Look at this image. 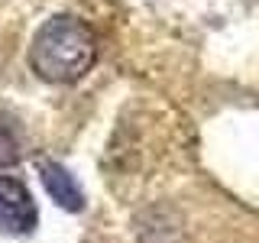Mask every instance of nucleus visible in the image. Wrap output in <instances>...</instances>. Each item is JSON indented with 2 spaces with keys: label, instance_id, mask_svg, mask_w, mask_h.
Instances as JSON below:
<instances>
[{
  "label": "nucleus",
  "instance_id": "obj_1",
  "mask_svg": "<svg viewBox=\"0 0 259 243\" xmlns=\"http://www.w3.org/2000/svg\"><path fill=\"white\" fill-rule=\"evenodd\" d=\"M97 59V39L88 23L78 16H52L42 23L29 49V65L42 81L52 85H71L84 78Z\"/></svg>",
  "mask_w": 259,
  "mask_h": 243
},
{
  "label": "nucleus",
  "instance_id": "obj_2",
  "mask_svg": "<svg viewBox=\"0 0 259 243\" xmlns=\"http://www.w3.org/2000/svg\"><path fill=\"white\" fill-rule=\"evenodd\" d=\"M39 221L36 201L20 178L0 175V230L4 233H29Z\"/></svg>",
  "mask_w": 259,
  "mask_h": 243
},
{
  "label": "nucleus",
  "instance_id": "obj_3",
  "mask_svg": "<svg viewBox=\"0 0 259 243\" xmlns=\"http://www.w3.org/2000/svg\"><path fill=\"white\" fill-rule=\"evenodd\" d=\"M39 175L49 191V198L65 211H81L84 208V191L78 188V182L71 178V172L59 162H39Z\"/></svg>",
  "mask_w": 259,
  "mask_h": 243
},
{
  "label": "nucleus",
  "instance_id": "obj_4",
  "mask_svg": "<svg viewBox=\"0 0 259 243\" xmlns=\"http://www.w3.org/2000/svg\"><path fill=\"white\" fill-rule=\"evenodd\" d=\"M20 159V143H16V136L0 124V166H10V162Z\"/></svg>",
  "mask_w": 259,
  "mask_h": 243
}]
</instances>
